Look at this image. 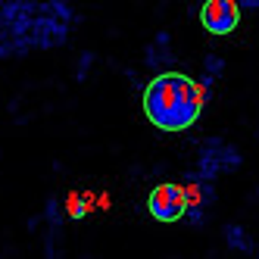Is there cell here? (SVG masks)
Listing matches in <instances>:
<instances>
[{
	"label": "cell",
	"instance_id": "obj_1",
	"mask_svg": "<svg viewBox=\"0 0 259 259\" xmlns=\"http://www.w3.org/2000/svg\"><path fill=\"white\" fill-rule=\"evenodd\" d=\"M144 113L159 132H184L200 119L203 91L194 78L181 72H162L144 88Z\"/></svg>",
	"mask_w": 259,
	"mask_h": 259
},
{
	"label": "cell",
	"instance_id": "obj_2",
	"mask_svg": "<svg viewBox=\"0 0 259 259\" xmlns=\"http://www.w3.org/2000/svg\"><path fill=\"white\" fill-rule=\"evenodd\" d=\"M191 200H188V191L181 188V184H156V188L150 191V197H147V209H150V215L156 222H178L184 212H188Z\"/></svg>",
	"mask_w": 259,
	"mask_h": 259
},
{
	"label": "cell",
	"instance_id": "obj_3",
	"mask_svg": "<svg viewBox=\"0 0 259 259\" xmlns=\"http://www.w3.org/2000/svg\"><path fill=\"white\" fill-rule=\"evenodd\" d=\"M200 22L212 34H228L240 22V10H237L234 0H209V4H203V10H200Z\"/></svg>",
	"mask_w": 259,
	"mask_h": 259
},
{
	"label": "cell",
	"instance_id": "obj_4",
	"mask_svg": "<svg viewBox=\"0 0 259 259\" xmlns=\"http://www.w3.org/2000/svg\"><path fill=\"white\" fill-rule=\"evenodd\" d=\"M84 209H88V206H81V197L72 194V197H69V215H72V219H81Z\"/></svg>",
	"mask_w": 259,
	"mask_h": 259
}]
</instances>
